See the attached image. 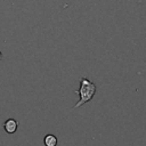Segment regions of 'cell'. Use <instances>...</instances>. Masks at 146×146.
<instances>
[{"label": "cell", "mask_w": 146, "mask_h": 146, "mask_svg": "<svg viewBox=\"0 0 146 146\" xmlns=\"http://www.w3.org/2000/svg\"><path fill=\"white\" fill-rule=\"evenodd\" d=\"M3 128L8 133H14L16 131V129H17V121L14 120V119H9V120H7L5 122Z\"/></svg>", "instance_id": "7a4b0ae2"}, {"label": "cell", "mask_w": 146, "mask_h": 146, "mask_svg": "<svg viewBox=\"0 0 146 146\" xmlns=\"http://www.w3.org/2000/svg\"><path fill=\"white\" fill-rule=\"evenodd\" d=\"M80 88L75 91L79 96L80 99L79 102L73 106V108H79L82 105H84L86 103H88L89 100H91L96 94V86L92 81H90L87 78H80Z\"/></svg>", "instance_id": "6da1fadb"}, {"label": "cell", "mask_w": 146, "mask_h": 146, "mask_svg": "<svg viewBox=\"0 0 146 146\" xmlns=\"http://www.w3.org/2000/svg\"><path fill=\"white\" fill-rule=\"evenodd\" d=\"M1 58H2V55H1V52H0V59H1Z\"/></svg>", "instance_id": "277c9868"}, {"label": "cell", "mask_w": 146, "mask_h": 146, "mask_svg": "<svg viewBox=\"0 0 146 146\" xmlns=\"http://www.w3.org/2000/svg\"><path fill=\"white\" fill-rule=\"evenodd\" d=\"M46 146H56L57 145V138L54 135H47L43 139Z\"/></svg>", "instance_id": "3957f363"}]
</instances>
